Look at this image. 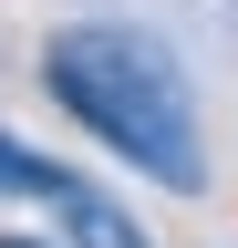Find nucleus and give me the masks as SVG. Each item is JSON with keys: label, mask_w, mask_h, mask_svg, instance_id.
I'll list each match as a JSON object with an SVG mask.
<instances>
[{"label": "nucleus", "mask_w": 238, "mask_h": 248, "mask_svg": "<svg viewBox=\"0 0 238 248\" xmlns=\"http://www.w3.org/2000/svg\"><path fill=\"white\" fill-rule=\"evenodd\" d=\"M42 93L83 124V135H104L125 166H145L166 197H197V186H207L197 104H187L176 62L145 42V31H114V21L52 31V42H42Z\"/></svg>", "instance_id": "f257e3e1"}, {"label": "nucleus", "mask_w": 238, "mask_h": 248, "mask_svg": "<svg viewBox=\"0 0 238 248\" xmlns=\"http://www.w3.org/2000/svg\"><path fill=\"white\" fill-rule=\"evenodd\" d=\"M52 207H63L73 248H156V238H145V228H135L125 207L104 197V186H83V176H63V197H52Z\"/></svg>", "instance_id": "f03ea898"}, {"label": "nucleus", "mask_w": 238, "mask_h": 248, "mask_svg": "<svg viewBox=\"0 0 238 248\" xmlns=\"http://www.w3.org/2000/svg\"><path fill=\"white\" fill-rule=\"evenodd\" d=\"M0 197H63V166H42L32 145L0 135Z\"/></svg>", "instance_id": "7ed1b4c3"}, {"label": "nucleus", "mask_w": 238, "mask_h": 248, "mask_svg": "<svg viewBox=\"0 0 238 248\" xmlns=\"http://www.w3.org/2000/svg\"><path fill=\"white\" fill-rule=\"evenodd\" d=\"M0 248H42V238H0Z\"/></svg>", "instance_id": "20e7f679"}]
</instances>
